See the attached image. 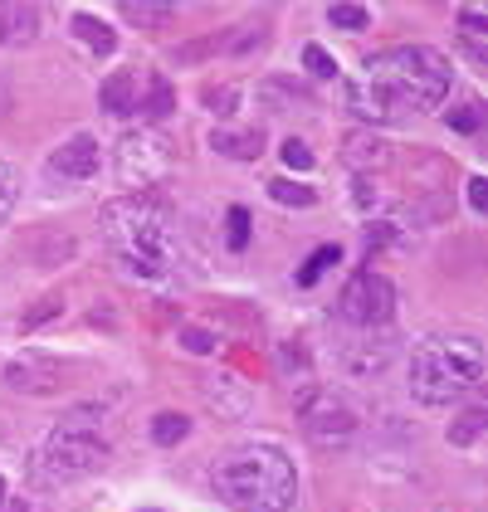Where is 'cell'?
Segmentation results:
<instances>
[{
	"instance_id": "6da1fadb",
	"label": "cell",
	"mask_w": 488,
	"mask_h": 512,
	"mask_svg": "<svg viewBox=\"0 0 488 512\" xmlns=\"http://www.w3.org/2000/svg\"><path fill=\"white\" fill-rule=\"evenodd\" d=\"M449 79L454 74H449L445 54H435L425 44H396V49L371 54L347 79V108H352V118L391 127V122L440 108L449 93Z\"/></svg>"
},
{
	"instance_id": "7a4b0ae2",
	"label": "cell",
	"mask_w": 488,
	"mask_h": 512,
	"mask_svg": "<svg viewBox=\"0 0 488 512\" xmlns=\"http://www.w3.org/2000/svg\"><path fill=\"white\" fill-rule=\"evenodd\" d=\"M210 488L235 512H288L298 498V473H293V459L284 449L249 444V449H235L215 464Z\"/></svg>"
},
{
	"instance_id": "3957f363",
	"label": "cell",
	"mask_w": 488,
	"mask_h": 512,
	"mask_svg": "<svg viewBox=\"0 0 488 512\" xmlns=\"http://www.w3.org/2000/svg\"><path fill=\"white\" fill-rule=\"evenodd\" d=\"M103 244L113 249V259L132 278H166L176 264L171 220H166L162 205L147 196H122L103 210Z\"/></svg>"
},
{
	"instance_id": "277c9868",
	"label": "cell",
	"mask_w": 488,
	"mask_h": 512,
	"mask_svg": "<svg viewBox=\"0 0 488 512\" xmlns=\"http://www.w3.org/2000/svg\"><path fill=\"white\" fill-rule=\"evenodd\" d=\"M484 342L469 337V332H454V337H425L415 352H410V395L420 405H449V400H464L469 391H479L484 381Z\"/></svg>"
},
{
	"instance_id": "5b68a950",
	"label": "cell",
	"mask_w": 488,
	"mask_h": 512,
	"mask_svg": "<svg viewBox=\"0 0 488 512\" xmlns=\"http://www.w3.org/2000/svg\"><path fill=\"white\" fill-rule=\"evenodd\" d=\"M103 459H108V439L98 434V425L88 415H69L40 444L35 469H40L44 483H74L83 473L103 469Z\"/></svg>"
},
{
	"instance_id": "8992f818",
	"label": "cell",
	"mask_w": 488,
	"mask_h": 512,
	"mask_svg": "<svg viewBox=\"0 0 488 512\" xmlns=\"http://www.w3.org/2000/svg\"><path fill=\"white\" fill-rule=\"evenodd\" d=\"M298 420H303V434L323 449H342L352 434H357V405L347 395L327 391V386H303L298 391Z\"/></svg>"
},
{
	"instance_id": "52a82bcc",
	"label": "cell",
	"mask_w": 488,
	"mask_h": 512,
	"mask_svg": "<svg viewBox=\"0 0 488 512\" xmlns=\"http://www.w3.org/2000/svg\"><path fill=\"white\" fill-rule=\"evenodd\" d=\"M113 171H118V181L132 196H142L147 186H157L166 171H171L166 137H157V132H127L118 142V152H113Z\"/></svg>"
},
{
	"instance_id": "ba28073f",
	"label": "cell",
	"mask_w": 488,
	"mask_h": 512,
	"mask_svg": "<svg viewBox=\"0 0 488 512\" xmlns=\"http://www.w3.org/2000/svg\"><path fill=\"white\" fill-rule=\"evenodd\" d=\"M391 313H396V283L386 274L362 269L357 278H347V288H342V298H337V317H342V322L371 332V327L391 322Z\"/></svg>"
},
{
	"instance_id": "9c48e42d",
	"label": "cell",
	"mask_w": 488,
	"mask_h": 512,
	"mask_svg": "<svg viewBox=\"0 0 488 512\" xmlns=\"http://www.w3.org/2000/svg\"><path fill=\"white\" fill-rule=\"evenodd\" d=\"M5 386L20 391V395H54L59 386H64V371H59L49 356L25 352V356H15V361L5 366Z\"/></svg>"
},
{
	"instance_id": "30bf717a",
	"label": "cell",
	"mask_w": 488,
	"mask_h": 512,
	"mask_svg": "<svg viewBox=\"0 0 488 512\" xmlns=\"http://www.w3.org/2000/svg\"><path fill=\"white\" fill-rule=\"evenodd\" d=\"M98 171V137H88V132H79V137H69L54 157H49V176L54 181H88Z\"/></svg>"
},
{
	"instance_id": "8fae6325",
	"label": "cell",
	"mask_w": 488,
	"mask_h": 512,
	"mask_svg": "<svg viewBox=\"0 0 488 512\" xmlns=\"http://www.w3.org/2000/svg\"><path fill=\"white\" fill-rule=\"evenodd\" d=\"M40 35V10L35 5H0V44L5 49H20V44H30Z\"/></svg>"
},
{
	"instance_id": "7c38bea8",
	"label": "cell",
	"mask_w": 488,
	"mask_h": 512,
	"mask_svg": "<svg viewBox=\"0 0 488 512\" xmlns=\"http://www.w3.org/2000/svg\"><path fill=\"white\" fill-rule=\"evenodd\" d=\"M459 44L469 49L474 64H488V20L479 5H464L459 10Z\"/></svg>"
},
{
	"instance_id": "4fadbf2b",
	"label": "cell",
	"mask_w": 488,
	"mask_h": 512,
	"mask_svg": "<svg viewBox=\"0 0 488 512\" xmlns=\"http://www.w3.org/2000/svg\"><path fill=\"white\" fill-rule=\"evenodd\" d=\"M98 103L113 113V118H127V113H137V74H113V79L98 88Z\"/></svg>"
},
{
	"instance_id": "5bb4252c",
	"label": "cell",
	"mask_w": 488,
	"mask_h": 512,
	"mask_svg": "<svg viewBox=\"0 0 488 512\" xmlns=\"http://www.w3.org/2000/svg\"><path fill=\"white\" fill-rule=\"evenodd\" d=\"M122 20L142 25V30H166L176 25V5H152V0H122Z\"/></svg>"
},
{
	"instance_id": "9a60e30c",
	"label": "cell",
	"mask_w": 488,
	"mask_h": 512,
	"mask_svg": "<svg viewBox=\"0 0 488 512\" xmlns=\"http://www.w3.org/2000/svg\"><path fill=\"white\" fill-rule=\"evenodd\" d=\"M210 147H215L220 157L259 161V152H264V137H259V132H215V137H210Z\"/></svg>"
},
{
	"instance_id": "2e32d148",
	"label": "cell",
	"mask_w": 488,
	"mask_h": 512,
	"mask_svg": "<svg viewBox=\"0 0 488 512\" xmlns=\"http://www.w3.org/2000/svg\"><path fill=\"white\" fill-rule=\"evenodd\" d=\"M74 35H79L93 54H113V44H118V35H113V30H108L98 15H88V10H79V15H74Z\"/></svg>"
},
{
	"instance_id": "e0dca14e",
	"label": "cell",
	"mask_w": 488,
	"mask_h": 512,
	"mask_svg": "<svg viewBox=\"0 0 488 512\" xmlns=\"http://www.w3.org/2000/svg\"><path fill=\"white\" fill-rule=\"evenodd\" d=\"M337 259H342V249H337V244H323V249H313V254H308V264L298 269V288H313V283H318V278H323L327 269L337 264Z\"/></svg>"
},
{
	"instance_id": "ac0fdd59",
	"label": "cell",
	"mask_w": 488,
	"mask_h": 512,
	"mask_svg": "<svg viewBox=\"0 0 488 512\" xmlns=\"http://www.w3.org/2000/svg\"><path fill=\"white\" fill-rule=\"evenodd\" d=\"M484 430H488V410H479V405H474V410H464V415L449 425V444H474Z\"/></svg>"
},
{
	"instance_id": "d6986e66",
	"label": "cell",
	"mask_w": 488,
	"mask_h": 512,
	"mask_svg": "<svg viewBox=\"0 0 488 512\" xmlns=\"http://www.w3.org/2000/svg\"><path fill=\"white\" fill-rule=\"evenodd\" d=\"M327 25H332V30L357 35V30L371 25V10H366V5H332V10H327Z\"/></svg>"
},
{
	"instance_id": "ffe728a7",
	"label": "cell",
	"mask_w": 488,
	"mask_h": 512,
	"mask_svg": "<svg viewBox=\"0 0 488 512\" xmlns=\"http://www.w3.org/2000/svg\"><path fill=\"white\" fill-rule=\"evenodd\" d=\"M347 161L352 166H386V147L376 137H347Z\"/></svg>"
},
{
	"instance_id": "44dd1931",
	"label": "cell",
	"mask_w": 488,
	"mask_h": 512,
	"mask_svg": "<svg viewBox=\"0 0 488 512\" xmlns=\"http://www.w3.org/2000/svg\"><path fill=\"white\" fill-rule=\"evenodd\" d=\"M186 434H191V420H186V415H171V410H166V415L152 420V439L166 444V449H171V444H181Z\"/></svg>"
},
{
	"instance_id": "7402d4cb",
	"label": "cell",
	"mask_w": 488,
	"mask_h": 512,
	"mask_svg": "<svg viewBox=\"0 0 488 512\" xmlns=\"http://www.w3.org/2000/svg\"><path fill=\"white\" fill-rule=\"evenodd\" d=\"M269 196L279 200V205H298V210H303V205H313V186H298V181H269Z\"/></svg>"
},
{
	"instance_id": "603a6c76",
	"label": "cell",
	"mask_w": 488,
	"mask_h": 512,
	"mask_svg": "<svg viewBox=\"0 0 488 512\" xmlns=\"http://www.w3.org/2000/svg\"><path fill=\"white\" fill-rule=\"evenodd\" d=\"M147 118H166L171 113V83L162 79V74H152V93H147V103H137Z\"/></svg>"
},
{
	"instance_id": "cb8c5ba5",
	"label": "cell",
	"mask_w": 488,
	"mask_h": 512,
	"mask_svg": "<svg viewBox=\"0 0 488 512\" xmlns=\"http://www.w3.org/2000/svg\"><path fill=\"white\" fill-rule=\"evenodd\" d=\"M303 64H308L313 79H337V59L327 54L323 44H308V49H303Z\"/></svg>"
},
{
	"instance_id": "d4e9b609",
	"label": "cell",
	"mask_w": 488,
	"mask_h": 512,
	"mask_svg": "<svg viewBox=\"0 0 488 512\" xmlns=\"http://www.w3.org/2000/svg\"><path fill=\"white\" fill-rule=\"evenodd\" d=\"M445 122L454 132H479V122H484V108L479 103H459V108H449Z\"/></svg>"
},
{
	"instance_id": "484cf974",
	"label": "cell",
	"mask_w": 488,
	"mask_h": 512,
	"mask_svg": "<svg viewBox=\"0 0 488 512\" xmlns=\"http://www.w3.org/2000/svg\"><path fill=\"white\" fill-rule=\"evenodd\" d=\"M205 103H210V113L230 118V113H235V103H240V93H235V88H205Z\"/></svg>"
},
{
	"instance_id": "4316f807",
	"label": "cell",
	"mask_w": 488,
	"mask_h": 512,
	"mask_svg": "<svg viewBox=\"0 0 488 512\" xmlns=\"http://www.w3.org/2000/svg\"><path fill=\"white\" fill-rule=\"evenodd\" d=\"M284 166H288V171H308V166H313V152H308V142L288 137V142H284Z\"/></svg>"
},
{
	"instance_id": "83f0119b",
	"label": "cell",
	"mask_w": 488,
	"mask_h": 512,
	"mask_svg": "<svg viewBox=\"0 0 488 512\" xmlns=\"http://www.w3.org/2000/svg\"><path fill=\"white\" fill-rule=\"evenodd\" d=\"M244 244H249V210H244V205H235V210H230V249L240 254Z\"/></svg>"
},
{
	"instance_id": "f1b7e54d",
	"label": "cell",
	"mask_w": 488,
	"mask_h": 512,
	"mask_svg": "<svg viewBox=\"0 0 488 512\" xmlns=\"http://www.w3.org/2000/svg\"><path fill=\"white\" fill-rule=\"evenodd\" d=\"M59 308H64V298H59V293H49V298H40V308H35L30 317H25V327H40L44 317H54Z\"/></svg>"
},
{
	"instance_id": "f546056e",
	"label": "cell",
	"mask_w": 488,
	"mask_h": 512,
	"mask_svg": "<svg viewBox=\"0 0 488 512\" xmlns=\"http://www.w3.org/2000/svg\"><path fill=\"white\" fill-rule=\"evenodd\" d=\"M469 205H474V215H488V181L484 176H469Z\"/></svg>"
},
{
	"instance_id": "4dcf8cb0",
	"label": "cell",
	"mask_w": 488,
	"mask_h": 512,
	"mask_svg": "<svg viewBox=\"0 0 488 512\" xmlns=\"http://www.w3.org/2000/svg\"><path fill=\"white\" fill-rule=\"evenodd\" d=\"M10 205H15V181H10V171L0 166V225L10 220Z\"/></svg>"
},
{
	"instance_id": "1f68e13d",
	"label": "cell",
	"mask_w": 488,
	"mask_h": 512,
	"mask_svg": "<svg viewBox=\"0 0 488 512\" xmlns=\"http://www.w3.org/2000/svg\"><path fill=\"white\" fill-rule=\"evenodd\" d=\"M186 352H196V356L215 352V337H210V332H201V327H191V332H186Z\"/></svg>"
},
{
	"instance_id": "d6a6232c",
	"label": "cell",
	"mask_w": 488,
	"mask_h": 512,
	"mask_svg": "<svg viewBox=\"0 0 488 512\" xmlns=\"http://www.w3.org/2000/svg\"><path fill=\"white\" fill-rule=\"evenodd\" d=\"M371 200H376V191H371V181H366V176H357V205H371Z\"/></svg>"
},
{
	"instance_id": "836d02e7",
	"label": "cell",
	"mask_w": 488,
	"mask_h": 512,
	"mask_svg": "<svg viewBox=\"0 0 488 512\" xmlns=\"http://www.w3.org/2000/svg\"><path fill=\"white\" fill-rule=\"evenodd\" d=\"M10 508V483H5V478H0V512Z\"/></svg>"
}]
</instances>
